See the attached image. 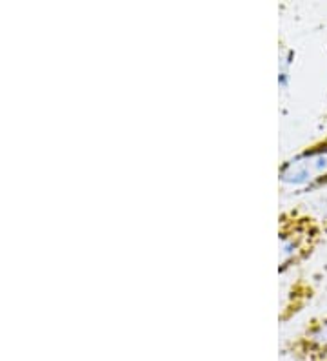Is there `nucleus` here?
<instances>
[{
  "label": "nucleus",
  "instance_id": "nucleus-3",
  "mask_svg": "<svg viewBox=\"0 0 327 361\" xmlns=\"http://www.w3.org/2000/svg\"><path fill=\"white\" fill-rule=\"evenodd\" d=\"M291 361H327V312L311 317L300 331L283 343Z\"/></svg>",
  "mask_w": 327,
  "mask_h": 361
},
{
  "label": "nucleus",
  "instance_id": "nucleus-5",
  "mask_svg": "<svg viewBox=\"0 0 327 361\" xmlns=\"http://www.w3.org/2000/svg\"><path fill=\"white\" fill-rule=\"evenodd\" d=\"M291 59H293V51H286L280 55V75H278V82L282 86V90L288 88V80H289V68H291Z\"/></svg>",
  "mask_w": 327,
  "mask_h": 361
},
{
  "label": "nucleus",
  "instance_id": "nucleus-1",
  "mask_svg": "<svg viewBox=\"0 0 327 361\" xmlns=\"http://www.w3.org/2000/svg\"><path fill=\"white\" fill-rule=\"evenodd\" d=\"M278 274L309 263L327 239V223L309 208L295 204L278 212Z\"/></svg>",
  "mask_w": 327,
  "mask_h": 361
},
{
  "label": "nucleus",
  "instance_id": "nucleus-4",
  "mask_svg": "<svg viewBox=\"0 0 327 361\" xmlns=\"http://www.w3.org/2000/svg\"><path fill=\"white\" fill-rule=\"evenodd\" d=\"M314 295H316V290H314L311 281H304L300 278L297 283H293L289 292L283 298L282 310H280V322H291L293 317L298 316L314 300Z\"/></svg>",
  "mask_w": 327,
  "mask_h": 361
},
{
  "label": "nucleus",
  "instance_id": "nucleus-2",
  "mask_svg": "<svg viewBox=\"0 0 327 361\" xmlns=\"http://www.w3.org/2000/svg\"><path fill=\"white\" fill-rule=\"evenodd\" d=\"M278 183L295 194L327 188V132L283 159L278 164Z\"/></svg>",
  "mask_w": 327,
  "mask_h": 361
}]
</instances>
